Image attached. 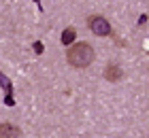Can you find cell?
Returning <instances> with one entry per match:
<instances>
[{"mask_svg":"<svg viewBox=\"0 0 149 138\" xmlns=\"http://www.w3.org/2000/svg\"><path fill=\"white\" fill-rule=\"evenodd\" d=\"M66 60L74 68H87L94 62V49L87 43H77L66 51Z\"/></svg>","mask_w":149,"mask_h":138,"instance_id":"6da1fadb","label":"cell"},{"mask_svg":"<svg viewBox=\"0 0 149 138\" xmlns=\"http://www.w3.org/2000/svg\"><path fill=\"white\" fill-rule=\"evenodd\" d=\"M87 26H90V30L96 34V36H109L111 34V24L107 21L104 17H100V15H94L87 19Z\"/></svg>","mask_w":149,"mask_h":138,"instance_id":"7a4b0ae2","label":"cell"},{"mask_svg":"<svg viewBox=\"0 0 149 138\" xmlns=\"http://www.w3.org/2000/svg\"><path fill=\"white\" fill-rule=\"evenodd\" d=\"M22 132H19L17 126L13 123H0V138H19Z\"/></svg>","mask_w":149,"mask_h":138,"instance_id":"3957f363","label":"cell"},{"mask_svg":"<svg viewBox=\"0 0 149 138\" xmlns=\"http://www.w3.org/2000/svg\"><path fill=\"white\" fill-rule=\"evenodd\" d=\"M121 68L119 66H115V64H111V66H107L104 68V79L107 81H111V83H117L119 79H121Z\"/></svg>","mask_w":149,"mask_h":138,"instance_id":"277c9868","label":"cell"},{"mask_svg":"<svg viewBox=\"0 0 149 138\" xmlns=\"http://www.w3.org/2000/svg\"><path fill=\"white\" fill-rule=\"evenodd\" d=\"M74 34H77V32H74V28H66L64 34H62V43L64 45H70L72 40H74Z\"/></svg>","mask_w":149,"mask_h":138,"instance_id":"5b68a950","label":"cell"},{"mask_svg":"<svg viewBox=\"0 0 149 138\" xmlns=\"http://www.w3.org/2000/svg\"><path fill=\"white\" fill-rule=\"evenodd\" d=\"M34 51L36 53H43V43H34Z\"/></svg>","mask_w":149,"mask_h":138,"instance_id":"8992f818","label":"cell"}]
</instances>
